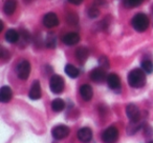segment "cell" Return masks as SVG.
<instances>
[{
  "label": "cell",
  "mask_w": 153,
  "mask_h": 143,
  "mask_svg": "<svg viewBox=\"0 0 153 143\" xmlns=\"http://www.w3.org/2000/svg\"><path fill=\"white\" fill-rule=\"evenodd\" d=\"M128 83L131 88H140L146 84V76L140 68H134L128 75Z\"/></svg>",
  "instance_id": "cell-1"
},
{
  "label": "cell",
  "mask_w": 153,
  "mask_h": 143,
  "mask_svg": "<svg viewBox=\"0 0 153 143\" xmlns=\"http://www.w3.org/2000/svg\"><path fill=\"white\" fill-rule=\"evenodd\" d=\"M126 114H127L128 119L132 123H136L140 118V109L135 104H128V106L126 107Z\"/></svg>",
  "instance_id": "cell-6"
},
{
  "label": "cell",
  "mask_w": 153,
  "mask_h": 143,
  "mask_svg": "<svg viewBox=\"0 0 153 143\" xmlns=\"http://www.w3.org/2000/svg\"><path fill=\"white\" fill-rule=\"evenodd\" d=\"M80 95L85 101H89L94 96V91L89 84H83L80 88Z\"/></svg>",
  "instance_id": "cell-14"
},
{
  "label": "cell",
  "mask_w": 153,
  "mask_h": 143,
  "mask_svg": "<svg viewBox=\"0 0 153 143\" xmlns=\"http://www.w3.org/2000/svg\"><path fill=\"white\" fill-rule=\"evenodd\" d=\"M99 62H100V64H101V67H108V66H109V61H108V59L105 57V56L100 57Z\"/></svg>",
  "instance_id": "cell-27"
},
{
  "label": "cell",
  "mask_w": 153,
  "mask_h": 143,
  "mask_svg": "<svg viewBox=\"0 0 153 143\" xmlns=\"http://www.w3.org/2000/svg\"><path fill=\"white\" fill-rule=\"evenodd\" d=\"M78 20H79L78 19V16L74 13H69V14H67V16H66V22L71 24V25H74V24L78 23Z\"/></svg>",
  "instance_id": "cell-22"
},
{
  "label": "cell",
  "mask_w": 153,
  "mask_h": 143,
  "mask_svg": "<svg viewBox=\"0 0 153 143\" xmlns=\"http://www.w3.org/2000/svg\"><path fill=\"white\" fill-rule=\"evenodd\" d=\"M16 7H17L16 0H7L4 2V4H3V12L7 15H12L15 12Z\"/></svg>",
  "instance_id": "cell-17"
},
{
  "label": "cell",
  "mask_w": 153,
  "mask_h": 143,
  "mask_svg": "<svg viewBox=\"0 0 153 143\" xmlns=\"http://www.w3.org/2000/svg\"><path fill=\"white\" fill-rule=\"evenodd\" d=\"M88 56H89V51H88V49H86V47L81 46L76 49V57L80 62H85L86 59L88 58Z\"/></svg>",
  "instance_id": "cell-18"
},
{
  "label": "cell",
  "mask_w": 153,
  "mask_h": 143,
  "mask_svg": "<svg viewBox=\"0 0 153 143\" xmlns=\"http://www.w3.org/2000/svg\"><path fill=\"white\" fill-rule=\"evenodd\" d=\"M46 46L49 47V49H53V47L56 46V37L53 34H49L48 36H47Z\"/></svg>",
  "instance_id": "cell-23"
},
{
  "label": "cell",
  "mask_w": 153,
  "mask_h": 143,
  "mask_svg": "<svg viewBox=\"0 0 153 143\" xmlns=\"http://www.w3.org/2000/svg\"><path fill=\"white\" fill-rule=\"evenodd\" d=\"M132 28L137 32H145L149 26V18L146 14L138 13L132 18Z\"/></svg>",
  "instance_id": "cell-2"
},
{
  "label": "cell",
  "mask_w": 153,
  "mask_h": 143,
  "mask_svg": "<svg viewBox=\"0 0 153 143\" xmlns=\"http://www.w3.org/2000/svg\"><path fill=\"white\" fill-rule=\"evenodd\" d=\"M30 99L33 100H38L41 98L42 96V93H41V86H40V82L38 80L34 81V83L32 84V88H30V94H28Z\"/></svg>",
  "instance_id": "cell-10"
},
{
  "label": "cell",
  "mask_w": 153,
  "mask_h": 143,
  "mask_svg": "<svg viewBox=\"0 0 153 143\" xmlns=\"http://www.w3.org/2000/svg\"><path fill=\"white\" fill-rule=\"evenodd\" d=\"M30 74V64L27 60H22L17 66V76L19 79L26 80Z\"/></svg>",
  "instance_id": "cell-4"
},
{
  "label": "cell",
  "mask_w": 153,
  "mask_h": 143,
  "mask_svg": "<svg viewBox=\"0 0 153 143\" xmlns=\"http://www.w3.org/2000/svg\"><path fill=\"white\" fill-rule=\"evenodd\" d=\"M107 84L113 91H117L121 88V79L117 74H110L107 77Z\"/></svg>",
  "instance_id": "cell-11"
},
{
  "label": "cell",
  "mask_w": 153,
  "mask_h": 143,
  "mask_svg": "<svg viewBox=\"0 0 153 143\" xmlns=\"http://www.w3.org/2000/svg\"><path fill=\"white\" fill-rule=\"evenodd\" d=\"M78 139L82 142H89L92 139V130L89 127H82L78 132Z\"/></svg>",
  "instance_id": "cell-12"
},
{
  "label": "cell",
  "mask_w": 153,
  "mask_h": 143,
  "mask_svg": "<svg viewBox=\"0 0 153 143\" xmlns=\"http://www.w3.org/2000/svg\"><path fill=\"white\" fill-rule=\"evenodd\" d=\"M107 77L108 76L106 75V72L102 67L94 68L90 73V79L94 82H103L104 80H107Z\"/></svg>",
  "instance_id": "cell-8"
},
{
  "label": "cell",
  "mask_w": 153,
  "mask_h": 143,
  "mask_svg": "<svg viewBox=\"0 0 153 143\" xmlns=\"http://www.w3.org/2000/svg\"><path fill=\"white\" fill-rule=\"evenodd\" d=\"M65 73L70 78H76L79 76V70L72 64H66L65 65Z\"/></svg>",
  "instance_id": "cell-19"
},
{
  "label": "cell",
  "mask_w": 153,
  "mask_h": 143,
  "mask_svg": "<svg viewBox=\"0 0 153 143\" xmlns=\"http://www.w3.org/2000/svg\"><path fill=\"white\" fill-rule=\"evenodd\" d=\"M142 68L145 73L147 74H151L153 73V63L150 60H144L142 62Z\"/></svg>",
  "instance_id": "cell-21"
},
{
  "label": "cell",
  "mask_w": 153,
  "mask_h": 143,
  "mask_svg": "<svg viewBox=\"0 0 153 143\" xmlns=\"http://www.w3.org/2000/svg\"><path fill=\"white\" fill-rule=\"evenodd\" d=\"M19 39H20V34L16 30L11 28V30H9L5 33V40H7V42L16 43L19 41Z\"/></svg>",
  "instance_id": "cell-16"
},
{
  "label": "cell",
  "mask_w": 153,
  "mask_h": 143,
  "mask_svg": "<svg viewBox=\"0 0 153 143\" xmlns=\"http://www.w3.org/2000/svg\"><path fill=\"white\" fill-rule=\"evenodd\" d=\"M51 135L57 140H61V139L66 138L69 135V127L66 125H57L53 128Z\"/></svg>",
  "instance_id": "cell-7"
},
{
  "label": "cell",
  "mask_w": 153,
  "mask_h": 143,
  "mask_svg": "<svg viewBox=\"0 0 153 143\" xmlns=\"http://www.w3.org/2000/svg\"><path fill=\"white\" fill-rule=\"evenodd\" d=\"M49 88L53 94H61L64 91V80L61 76L53 75L49 81Z\"/></svg>",
  "instance_id": "cell-3"
},
{
  "label": "cell",
  "mask_w": 153,
  "mask_h": 143,
  "mask_svg": "<svg viewBox=\"0 0 153 143\" xmlns=\"http://www.w3.org/2000/svg\"><path fill=\"white\" fill-rule=\"evenodd\" d=\"M99 15H100V11L98 10V7H91L88 10V16H89L90 18H97Z\"/></svg>",
  "instance_id": "cell-26"
},
{
  "label": "cell",
  "mask_w": 153,
  "mask_h": 143,
  "mask_svg": "<svg viewBox=\"0 0 153 143\" xmlns=\"http://www.w3.org/2000/svg\"><path fill=\"white\" fill-rule=\"evenodd\" d=\"M43 24L44 26L48 28H55L59 24V19H58V16L55 13H47L46 15L43 17Z\"/></svg>",
  "instance_id": "cell-9"
},
{
  "label": "cell",
  "mask_w": 153,
  "mask_h": 143,
  "mask_svg": "<svg viewBox=\"0 0 153 143\" xmlns=\"http://www.w3.org/2000/svg\"><path fill=\"white\" fill-rule=\"evenodd\" d=\"M71 4H74V5H79V4H81L82 3V1L83 0H68Z\"/></svg>",
  "instance_id": "cell-28"
},
{
  "label": "cell",
  "mask_w": 153,
  "mask_h": 143,
  "mask_svg": "<svg viewBox=\"0 0 153 143\" xmlns=\"http://www.w3.org/2000/svg\"><path fill=\"white\" fill-rule=\"evenodd\" d=\"M119 138V130L114 126L106 128L102 135V139L105 143H115Z\"/></svg>",
  "instance_id": "cell-5"
},
{
  "label": "cell",
  "mask_w": 153,
  "mask_h": 143,
  "mask_svg": "<svg viewBox=\"0 0 153 143\" xmlns=\"http://www.w3.org/2000/svg\"><path fill=\"white\" fill-rule=\"evenodd\" d=\"M62 40L66 45H74L80 41V36L76 33H68L63 37Z\"/></svg>",
  "instance_id": "cell-15"
},
{
  "label": "cell",
  "mask_w": 153,
  "mask_h": 143,
  "mask_svg": "<svg viewBox=\"0 0 153 143\" xmlns=\"http://www.w3.org/2000/svg\"><path fill=\"white\" fill-rule=\"evenodd\" d=\"M149 143H153V140H152V141H150V142H149Z\"/></svg>",
  "instance_id": "cell-29"
},
{
  "label": "cell",
  "mask_w": 153,
  "mask_h": 143,
  "mask_svg": "<svg viewBox=\"0 0 153 143\" xmlns=\"http://www.w3.org/2000/svg\"><path fill=\"white\" fill-rule=\"evenodd\" d=\"M65 107V102H64L62 99H55V100L51 102V109L53 112H62Z\"/></svg>",
  "instance_id": "cell-20"
},
{
  "label": "cell",
  "mask_w": 153,
  "mask_h": 143,
  "mask_svg": "<svg viewBox=\"0 0 153 143\" xmlns=\"http://www.w3.org/2000/svg\"><path fill=\"white\" fill-rule=\"evenodd\" d=\"M144 2V0H126V5L128 7H135L140 5Z\"/></svg>",
  "instance_id": "cell-25"
},
{
  "label": "cell",
  "mask_w": 153,
  "mask_h": 143,
  "mask_svg": "<svg viewBox=\"0 0 153 143\" xmlns=\"http://www.w3.org/2000/svg\"><path fill=\"white\" fill-rule=\"evenodd\" d=\"M20 37H21V42L23 45H26L28 43V41H30V34H28L27 31H24L22 30L21 31V35H20Z\"/></svg>",
  "instance_id": "cell-24"
},
{
  "label": "cell",
  "mask_w": 153,
  "mask_h": 143,
  "mask_svg": "<svg viewBox=\"0 0 153 143\" xmlns=\"http://www.w3.org/2000/svg\"><path fill=\"white\" fill-rule=\"evenodd\" d=\"M12 97H13V92H12L10 86H2L0 90V101L2 103H7L11 101Z\"/></svg>",
  "instance_id": "cell-13"
}]
</instances>
